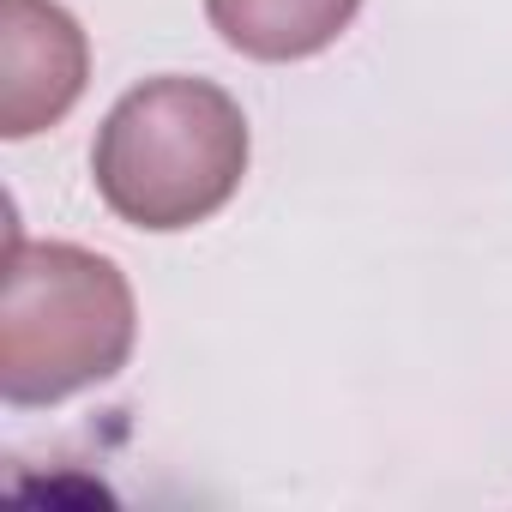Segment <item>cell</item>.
Segmentation results:
<instances>
[{"label": "cell", "instance_id": "1", "mask_svg": "<svg viewBox=\"0 0 512 512\" xmlns=\"http://www.w3.org/2000/svg\"><path fill=\"white\" fill-rule=\"evenodd\" d=\"M91 175L121 223L151 235L193 229L247 175V115L211 79H145L109 109Z\"/></svg>", "mask_w": 512, "mask_h": 512}, {"label": "cell", "instance_id": "2", "mask_svg": "<svg viewBox=\"0 0 512 512\" xmlns=\"http://www.w3.org/2000/svg\"><path fill=\"white\" fill-rule=\"evenodd\" d=\"M133 332V290L115 260L73 241H25L19 229H7L0 398L13 410H43L115 380L133 356Z\"/></svg>", "mask_w": 512, "mask_h": 512}, {"label": "cell", "instance_id": "3", "mask_svg": "<svg viewBox=\"0 0 512 512\" xmlns=\"http://www.w3.org/2000/svg\"><path fill=\"white\" fill-rule=\"evenodd\" d=\"M91 73V43L55 0H0V133L31 139L55 127Z\"/></svg>", "mask_w": 512, "mask_h": 512}, {"label": "cell", "instance_id": "4", "mask_svg": "<svg viewBox=\"0 0 512 512\" xmlns=\"http://www.w3.org/2000/svg\"><path fill=\"white\" fill-rule=\"evenodd\" d=\"M362 0H205L211 31L247 61H308L332 49Z\"/></svg>", "mask_w": 512, "mask_h": 512}]
</instances>
